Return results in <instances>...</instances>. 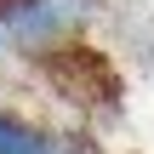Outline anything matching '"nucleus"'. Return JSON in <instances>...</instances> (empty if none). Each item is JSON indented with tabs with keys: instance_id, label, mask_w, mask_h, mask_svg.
<instances>
[{
	"instance_id": "nucleus-1",
	"label": "nucleus",
	"mask_w": 154,
	"mask_h": 154,
	"mask_svg": "<svg viewBox=\"0 0 154 154\" xmlns=\"http://www.w3.org/2000/svg\"><path fill=\"white\" fill-rule=\"evenodd\" d=\"M80 23H86V6L80 0H0V34L29 63L74 46L80 40Z\"/></svg>"
},
{
	"instance_id": "nucleus-2",
	"label": "nucleus",
	"mask_w": 154,
	"mask_h": 154,
	"mask_svg": "<svg viewBox=\"0 0 154 154\" xmlns=\"http://www.w3.org/2000/svg\"><path fill=\"white\" fill-rule=\"evenodd\" d=\"M40 69H46V80H51L74 109H114V103H120V80H114L109 57L91 51L86 40H74V46L40 57Z\"/></svg>"
},
{
	"instance_id": "nucleus-3",
	"label": "nucleus",
	"mask_w": 154,
	"mask_h": 154,
	"mask_svg": "<svg viewBox=\"0 0 154 154\" xmlns=\"http://www.w3.org/2000/svg\"><path fill=\"white\" fill-rule=\"evenodd\" d=\"M0 154H97L86 137H63L40 120H29L23 109L0 103Z\"/></svg>"
},
{
	"instance_id": "nucleus-4",
	"label": "nucleus",
	"mask_w": 154,
	"mask_h": 154,
	"mask_svg": "<svg viewBox=\"0 0 154 154\" xmlns=\"http://www.w3.org/2000/svg\"><path fill=\"white\" fill-rule=\"evenodd\" d=\"M0 57H6V34H0Z\"/></svg>"
}]
</instances>
